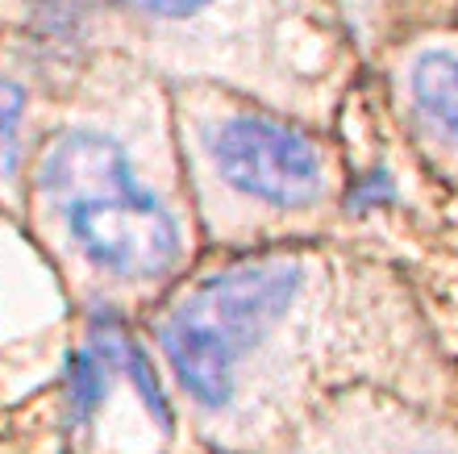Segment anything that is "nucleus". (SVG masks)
Returning <instances> with one entry per match:
<instances>
[{
  "label": "nucleus",
  "instance_id": "nucleus-1",
  "mask_svg": "<svg viewBox=\"0 0 458 454\" xmlns=\"http://www.w3.org/2000/svg\"><path fill=\"white\" fill-rule=\"evenodd\" d=\"M38 196L63 221L72 251L105 279L155 284L175 271L183 229L138 180L130 150L100 130L55 133L38 158Z\"/></svg>",
  "mask_w": 458,
  "mask_h": 454
},
{
  "label": "nucleus",
  "instance_id": "nucleus-2",
  "mask_svg": "<svg viewBox=\"0 0 458 454\" xmlns=\"http://www.w3.org/2000/svg\"><path fill=\"white\" fill-rule=\"evenodd\" d=\"M304 287V267L288 254L246 259L205 275L171 304L158 325V347L183 396L205 417H225L233 380L259 338L292 309Z\"/></svg>",
  "mask_w": 458,
  "mask_h": 454
},
{
  "label": "nucleus",
  "instance_id": "nucleus-3",
  "mask_svg": "<svg viewBox=\"0 0 458 454\" xmlns=\"http://www.w3.org/2000/svg\"><path fill=\"white\" fill-rule=\"evenodd\" d=\"M208 158L233 192L271 209H301L326 192V163L317 146L259 113H233L208 130Z\"/></svg>",
  "mask_w": 458,
  "mask_h": 454
},
{
  "label": "nucleus",
  "instance_id": "nucleus-4",
  "mask_svg": "<svg viewBox=\"0 0 458 454\" xmlns=\"http://www.w3.org/2000/svg\"><path fill=\"white\" fill-rule=\"evenodd\" d=\"M88 342L113 363L117 375L130 380V388L142 396V405L150 408V417L171 433V405H167V396H163V383H158L155 363H150V355L142 350V342L130 334V325L121 321L113 309H97L88 317Z\"/></svg>",
  "mask_w": 458,
  "mask_h": 454
},
{
  "label": "nucleus",
  "instance_id": "nucleus-5",
  "mask_svg": "<svg viewBox=\"0 0 458 454\" xmlns=\"http://www.w3.org/2000/svg\"><path fill=\"white\" fill-rule=\"evenodd\" d=\"M113 363L100 355L92 342L75 347L63 363V430L80 438V433L92 430V421L100 417V408L109 405V392H113Z\"/></svg>",
  "mask_w": 458,
  "mask_h": 454
},
{
  "label": "nucleus",
  "instance_id": "nucleus-6",
  "mask_svg": "<svg viewBox=\"0 0 458 454\" xmlns=\"http://www.w3.org/2000/svg\"><path fill=\"white\" fill-rule=\"evenodd\" d=\"M412 105L442 138L458 142V55L454 50H425L409 75Z\"/></svg>",
  "mask_w": 458,
  "mask_h": 454
},
{
  "label": "nucleus",
  "instance_id": "nucleus-7",
  "mask_svg": "<svg viewBox=\"0 0 458 454\" xmlns=\"http://www.w3.org/2000/svg\"><path fill=\"white\" fill-rule=\"evenodd\" d=\"M25 105H30L25 88L9 75H0V184H9L17 176V163H21Z\"/></svg>",
  "mask_w": 458,
  "mask_h": 454
},
{
  "label": "nucleus",
  "instance_id": "nucleus-8",
  "mask_svg": "<svg viewBox=\"0 0 458 454\" xmlns=\"http://www.w3.org/2000/svg\"><path fill=\"white\" fill-rule=\"evenodd\" d=\"M21 4L25 9H34V13H42L47 21L67 25V21H75V17H84L88 9H97V4H133V9L146 13L150 0H21Z\"/></svg>",
  "mask_w": 458,
  "mask_h": 454
},
{
  "label": "nucleus",
  "instance_id": "nucleus-9",
  "mask_svg": "<svg viewBox=\"0 0 458 454\" xmlns=\"http://www.w3.org/2000/svg\"><path fill=\"white\" fill-rule=\"evenodd\" d=\"M367 454H458V446L446 442V438H421V433H409V438H400V442L367 446Z\"/></svg>",
  "mask_w": 458,
  "mask_h": 454
},
{
  "label": "nucleus",
  "instance_id": "nucleus-10",
  "mask_svg": "<svg viewBox=\"0 0 458 454\" xmlns=\"http://www.w3.org/2000/svg\"><path fill=\"white\" fill-rule=\"evenodd\" d=\"M387 201H392V180H387L384 171H371V176H362L350 188V209H359V213H367L375 204H387Z\"/></svg>",
  "mask_w": 458,
  "mask_h": 454
}]
</instances>
